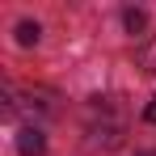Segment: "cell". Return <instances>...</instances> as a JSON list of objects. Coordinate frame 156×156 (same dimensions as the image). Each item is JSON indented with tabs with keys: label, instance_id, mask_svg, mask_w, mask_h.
I'll return each instance as SVG.
<instances>
[{
	"label": "cell",
	"instance_id": "6da1fadb",
	"mask_svg": "<svg viewBox=\"0 0 156 156\" xmlns=\"http://www.w3.org/2000/svg\"><path fill=\"white\" fill-rule=\"evenodd\" d=\"M17 152H21V156H42V152H47L42 131H38V127H26L21 135H17Z\"/></svg>",
	"mask_w": 156,
	"mask_h": 156
},
{
	"label": "cell",
	"instance_id": "7a4b0ae2",
	"mask_svg": "<svg viewBox=\"0 0 156 156\" xmlns=\"http://www.w3.org/2000/svg\"><path fill=\"white\" fill-rule=\"evenodd\" d=\"M122 21H127L131 34H144V30H148V13H144V9H127V13H122Z\"/></svg>",
	"mask_w": 156,
	"mask_h": 156
},
{
	"label": "cell",
	"instance_id": "3957f363",
	"mask_svg": "<svg viewBox=\"0 0 156 156\" xmlns=\"http://www.w3.org/2000/svg\"><path fill=\"white\" fill-rule=\"evenodd\" d=\"M38 34H42L38 21H21V26H17V42H21V47H34V42H38Z\"/></svg>",
	"mask_w": 156,
	"mask_h": 156
},
{
	"label": "cell",
	"instance_id": "277c9868",
	"mask_svg": "<svg viewBox=\"0 0 156 156\" xmlns=\"http://www.w3.org/2000/svg\"><path fill=\"white\" fill-rule=\"evenodd\" d=\"M144 68H148V72H156V42H148V47H144Z\"/></svg>",
	"mask_w": 156,
	"mask_h": 156
},
{
	"label": "cell",
	"instance_id": "5b68a950",
	"mask_svg": "<svg viewBox=\"0 0 156 156\" xmlns=\"http://www.w3.org/2000/svg\"><path fill=\"white\" fill-rule=\"evenodd\" d=\"M144 122H152V127H156V97L144 105Z\"/></svg>",
	"mask_w": 156,
	"mask_h": 156
}]
</instances>
